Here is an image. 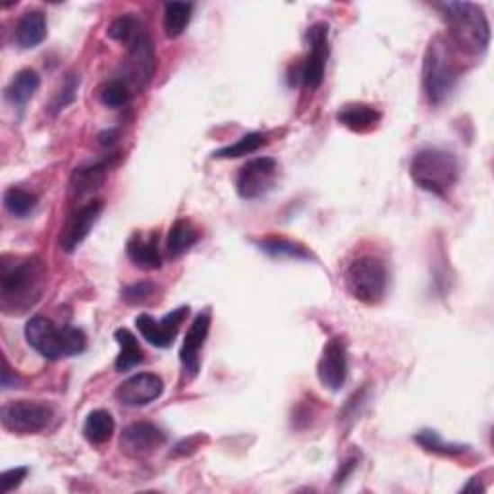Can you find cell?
Here are the masks:
<instances>
[{"mask_svg": "<svg viewBox=\"0 0 494 494\" xmlns=\"http://www.w3.org/2000/svg\"><path fill=\"white\" fill-rule=\"evenodd\" d=\"M155 292H157V286L153 283H138V284L126 286L122 292V298L128 303H143L149 298H153Z\"/></svg>", "mask_w": 494, "mask_h": 494, "instance_id": "33", "label": "cell"}, {"mask_svg": "<svg viewBox=\"0 0 494 494\" xmlns=\"http://www.w3.org/2000/svg\"><path fill=\"white\" fill-rule=\"evenodd\" d=\"M114 429L116 423L111 413L106 409H95L89 413L84 423V436L91 445H104L106 440H111Z\"/></svg>", "mask_w": 494, "mask_h": 494, "instance_id": "24", "label": "cell"}, {"mask_svg": "<svg viewBox=\"0 0 494 494\" xmlns=\"http://www.w3.org/2000/svg\"><path fill=\"white\" fill-rule=\"evenodd\" d=\"M116 139H118V131H116V130H106V131H103L101 136H99V143H101L103 147H111V145H114Z\"/></svg>", "mask_w": 494, "mask_h": 494, "instance_id": "36", "label": "cell"}, {"mask_svg": "<svg viewBox=\"0 0 494 494\" xmlns=\"http://www.w3.org/2000/svg\"><path fill=\"white\" fill-rule=\"evenodd\" d=\"M55 418V411L49 404L31 402V400H18V402L4 404L0 409V421L10 433L16 435H37L45 429Z\"/></svg>", "mask_w": 494, "mask_h": 494, "instance_id": "7", "label": "cell"}, {"mask_svg": "<svg viewBox=\"0 0 494 494\" xmlns=\"http://www.w3.org/2000/svg\"><path fill=\"white\" fill-rule=\"evenodd\" d=\"M77 89H79V76H76V74L66 76L62 85H60V89H58V93L55 95V99H52L50 109L55 111V112L64 111L66 106L72 104L76 101Z\"/></svg>", "mask_w": 494, "mask_h": 494, "instance_id": "32", "label": "cell"}, {"mask_svg": "<svg viewBox=\"0 0 494 494\" xmlns=\"http://www.w3.org/2000/svg\"><path fill=\"white\" fill-rule=\"evenodd\" d=\"M155 70H157L155 45L151 41V37L143 31L138 39H133V41L128 45V60H126L128 79L131 84L143 87L151 82Z\"/></svg>", "mask_w": 494, "mask_h": 494, "instance_id": "14", "label": "cell"}, {"mask_svg": "<svg viewBox=\"0 0 494 494\" xmlns=\"http://www.w3.org/2000/svg\"><path fill=\"white\" fill-rule=\"evenodd\" d=\"M16 45L23 50L37 49L47 39V20L45 14L39 10L25 12V14L16 23Z\"/></svg>", "mask_w": 494, "mask_h": 494, "instance_id": "18", "label": "cell"}, {"mask_svg": "<svg viewBox=\"0 0 494 494\" xmlns=\"http://www.w3.org/2000/svg\"><path fill=\"white\" fill-rule=\"evenodd\" d=\"M114 340L120 346V354L114 362V367L118 373H126L131 371L133 367H138L143 364V350L139 348L138 338L131 335L128 328H118L114 332Z\"/></svg>", "mask_w": 494, "mask_h": 494, "instance_id": "20", "label": "cell"}, {"mask_svg": "<svg viewBox=\"0 0 494 494\" xmlns=\"http://www.w3.org/2000/svg\"><path fill=\"white\" fill-rule=\"evenodd\" d=\"M99 99L109 109H122L131 101V91L124 79H111L99 89Z\"/></svg>", "mask_w": 494, "mask_h": 494, "instance_id": "29", "label": "cell"}, {"mask_svg": "<svg viewBox=\"0 0 494 494\" xmlns=\"http://www.w3.org/2000/svg\"><path fill=\"white\" fill-rule=\"evenodd\" d=\"M45 280L47 266L39 257H28L12 266L3 263V276H0L3 311L10 315L28 311L41 298Z\"/></svg>", "mask_w": 494, "mask_h": 494, "instance_id": "1", "label": "cell"}, {"mask_svg": "<svg viewBox=\"0 0 494 494\" xmlns=\"http://www.w3.org/2000/svg\"><path fill=\"white\" fill-rule=\"evenodd\" d=\"M192 12H193L192 3H168V4H165V16H163L165 35L168 39H176V37L184 35V31L188 30V25L192 22Z\"/></svg>", "mask_w": 494, "mask_h": 494, "instance_id": "25", "label": "cell"}, {"mask_svg": "<svg viewBox=\"0 0 494 494\" xmlns=\"http://www.w3.org/2000/svg\"><path fill=\"white\" fill-rule=\"evenodd\" d=\"M416 443L421 445L425 450L435 452V454H443V456H460V454L467 452V445H456V443H445L443 438L436 431H421L419 435H416Z\"/></svg>", "mask_w": 494, "mask_h": 494, "instance_id": "28", "label": "cell"}, {"mask_svg": "<svg viewBox=\"0 0 494 494\" xmlns=\"http://www.w3.org/2000/svg\"><path fill=\"white\" fill-rule=\"evenodd\" d=\"M337 120L344 128L364 133L381 122V112L375 109V106L365 104V103H350V104H344L337 112Z\"/></svg>", "mask_w": 494, "mask_h": 494, "instance_id": "19", "label": "cell"}, {"mask_svg": "<svg viewBox=\"0 0 494 494\" xmlns=\"http://www.w3.org/2000/svg\"><path fill=\"white\" fill-rule=\"evenodd\" d=\"M25 340L31 348L50 362H57L60 357L79 355L87 346L84 330L76 327L57 328L47 317L35 315L25 325Z\"/></svg>", "mask_w": 494, "mask_h": 494, "instance_id": "4", "label": "cell"}, {"mask_svg": "<svg viewBox=\"0 0 494 494\" xmlns=\"http://www.w3.org/2000/svg\"><path fill=\"white\" fill-rule=\"evenodd\" d=\"M28 473H30L28 467H14V470L4 472L3 475H0V483H3V487H0V492L8 494L10 490L18 489L23 483V479L28 477Z\"/></svg>", "mask_w": 494, "mask_h": 494, "instance_id": "34", "label": "cell"}, {"mask_svg": "<svg viewBox=\"0 0 494 494\" xmlns=\"http://www.w3.org/2000/svg\"><path fill=\"white\" fill-rule=\"evenodd\" d=\"M39 85H41V77H39L35 70H22L8 84L4 97L8 103L22 106L35 95L39 91Z\"/></svg>", "mask_w": 494, "mask_h": 494, "instance_id": "22", "label": "cell"}, {"mask_svg": "<svg viewBox=\"0 0 494 494\" xmlns=\"http://www.w3.org/2000/svg\"><path fill=\"white\" fill-rule=\"evenodd\" d=\"M276 160L271 157H259L246 163L238 172L236 190L238 195L253 202V199L265 197L274 188L276 182Z\"/></svg>", "mask_w": 494, "mask_h": 494, "instance_id": "8", "label": "cell"}, {"mask_svg": "<svg viewBox=\"0 0 494 494\" xmlns=\"http://www.w3.org/2000/svg\"><path fill=\"white\" fill-rule=\"evenodd\" d=\"M209 328H211L209 313H199L193 319L188 332H185V338L180 350V364L184 369V375L188 381H193L199 375V369H202V350L207 342Z\"/></svg>", "mask_w": 494, "mask_h": 494, "instance_id": "12", "label": "cell"}, {"mask_svg": "<svg viewBox=\"0 0 494 494\" xmlns=\"http://www.w3.org/2000/svg\"><path fill=\"white\" fill-rule=\"evenodd\" d=\"M20 384V379L16 375H12V369L8 367V362L4 359V371H3V386L8 391V389H18Z\"/></svg>", "mask_w": 494, "mask_h": 494, "instance_id": "35", "label": "cell"}, {"mask_svg": "<svg viewBox=\"0 0 494 494\" xmlns=\"http://www.w3.org/2000/svg\"><path fill=\"white\" fill-rule=\"evenodd\" d=\"M307 41H310V55L305 57L300 77L307 89H319L325 79L327 58H328V25L319 22L311 25L307 31Z\"/></svg>", "mask_w": 494, "mask_h": 494, "instance_id": "9", "label": "cell"}, {"mask_svg": "<svg viewBox=\"0 0 494 494\" xmlns=\"http://www.w3.org/2000/svg\"><path fill=\"white\" fill-rule=\"evenodd\" d=\"M409 175L421 190L446 197L460 180V160L450 151L423 149L413 157Z\"/></svg>", "mask_w": 494, "mask_h": 494, "instance_id": "5", "label": "cell"}, {"mask_svg": "<svg viewBox=\"0 0 494 494\" xmlns=\"http://www.w3.org/2000/svg\"><path fill=\"white\" fill-rule=\"evenodd\" d=\"M265 143H266V138L263 136V133L253 131V133L244 136L238 143L229 145V147H224V149L217 151L215 158H238L244 155H251V153L259 151Z\"/></svg>", "mask_w": 494, "mask_h": 494, "instance_id": "30", "label": "cell"}, {"mask_svg": "<svg viewBox=\"0 0 494 494\" xmlns=\"http://www.w3.org/2000/svg\"><path fill=\"white\" fill-rule=\"evenodd\" d=\"M4 207L12 217L25 219L35 211L37 197L31 192L23 190V188H16L14 185V188H8L4 192Z\"/></svg>", "mask_w": 494, "mask_h": 494, "instance_id": "27", "label": "cell"}, {"mask_svg": "<svg viewBox=\"0 0 494 494\" xmlns=\"http://www.w3.org/2000/svg\"><path fill=\"white\" fill-rule=\"evenodd\" d=\"M199 242V232L193 229V224L190 220H176L172 224V229L168 232L166 239V253L170 259H178L182 257L185 251H190L195 244Z\"/></svg>", "mask_w": 494, "mask_h": 494, "instance_id": "21", "label": "cell"}, {"mask_svg": "<svg viewBox=\"0 0 494 494\" xmlns=\"http://www.w3.org/2000/svg\"><path fill=\"white\" fill-rule=\"evenodd\" d=\"M166 443L165 433L158 429L157 425L138 421L126 427L122 438H120V446L131 458H141L147 454H153Z\"/></svg>", "mask_w": 494, "mask_h": 494, "instance_id": "15", "label": "cell"}, {"mask_svg": "<svg viewBox=\"0 0 494 494\" xmlns=\"http://www.w3.org/2000/svg\"><path fill=\"white\" fill-rule=\"evenodd\" d=\"M109 168H111L109 160H103V163L91 165V166L77 168L74 172V178H72V193L79 197L84 193H89L91 190H97L99 185L104 182V176H106V172H109Z\"/></svg>", "mask_w": 494, "mask_h": 494, "instance_id": "26", "label": "cell"}, {"mask_svg": "<svg viewBox=\"0 0 494 494\" xmlns=\"http://www.w3.org/2000/svg\"><path fill=\"white\" fill-rule=\"evenodd\" d=\"M317 375L320 384L330 392H338L344 389L346 379H348V354H346L342 338H330L325 344L317 365Z\"/></svg>", "mask_w": 494, "mask_h": 494, "instance_id": "11", "label": "cell"}, {"mask_svg": "<svg viewBox=\"0 0 494 494\" xmlns=\"http://www.w3.org/2000/svg\"><path fill=\"white\" fill-rule=\"evenodd\" d=\"M389 269L382 259L365 256L355 259L344 274V283L352 296L365 305H377L389 290Z\"/></svg>", "mask_w": 494, "mask_h": 494, "instance_id": "6", "label": "cell"}, {"mask_svg": "<svg viewBox=\"0 0 494 494\" xmlns=\"http://www.w3.org/2000/svg\"><path fill=\"white\" fill-rule=\"evenodd\" d=\"M436 10L450 28V41L470 55H483L490 43V25L485 12L472 3H445Z\"/></svg>", "mask_w": 494, "mask_h": 494, "instance_id": "3", "label": "cell"}, {"mask_svg": "<svg viewBox=\"0 0 494 494\" xmlns=\"http://www.w3.org/2000/svg\"><path fill=\"white\" fill-rule=\"evenodd\" d=\"M145 30L141 28V23L138 22V18H133V14H126L116 18L111 28H109V37L114 39L118 43L130 45L133 39H138Z\"/></svg>", "mask_w": 494, "mask_h": 494, "instance_id": "31", "label": "cell"}, {"mask_svg": "<svg viewBox=\"0 0 494 494\" xmlns=\"http://www.w3.org/2000/svg\"><path fill=\"white\" fill-rule=\"evenodd\" d=\"M163 392L165 384L160 377L153 375V373H139V375H133L120 384L114 392V398L122 406L139 408L155 402V400L163 396Z\"/></svg>", "mask_w": 494, "mask_h": 494, "instance_id": "13", "label": "cell"}, {"mask_svg": "<svg viewBox=\"0 0 494 494\" xmlns=\"http://www.w3.org/2000/svg\"><path fill=\"white\" fill-rule=\"evenodd\" d=\"M256 244L263 253H266V256L273 259H298V261L311 259L310 251L296 242H290L286 238L271 236V238L259 239Z\"/></svg>", "mask_w": 494, "mask_h": 494, "instance_id": "23", "label": "cell"}, {"mask_svg": "<svg viewBox=\"0 0 494 494\" xmlns=\"http://www.w3.org/2000/svg\"><path fill=\"white\" fill-rule=\"evenodd\" d=\"M126 249L133 266H138L141 271H155V269H160V265H163L157 236L145 238L141 234H133L128 239Z\"/></svg>", "mask_w": 494, "mask_h": 494, "instance_id": "17", "label": "cell"}, {"mask_svg": "<svg viewBox=\"0 0 494 494\" xmlns=\"http://www.w3.org/2000/svg\"><path fill=\"white\" fill-rule=\"evenodd\" d=\"M460 77V64L454 55L452 41L443 35L431 39L423 58V89L431 104L448 99Z\"/></svg>", "mask_w": 494, "mask_h": 494, "instance_id": "2", "label": "cell"}, {"mask_svg": "<svg viewBox=\"0 0 494 494\" xmlns=\"http://www.w3.org/2000/svg\"><path fill=\"white\" fill-rule=\"evenodd\" d=\"M103 209H104L103 202H91L76 212L72 220L68 222V229H66L64 238H62L64 251L72 253L85 242V238L91 234L93 226L97 224Z\"/></svg>", "mask_w": 494, "mask_h": 494, "instance_id": "16", "label": "cell"}, {"mask_svg": "<svg viewBox=\"0 0 494 494\" xmlns=\"http://www.w3.org/2000/svg\"><path fill=\"white\" fill-rule=\"evenodd\" d=\"M188 315H190L188 305L178 307V310L168 313L160 320H155L151 315L141 313L136 319V327L139 330V335L143 337V340L155 346V348H170V346L175 344L180 327Z\"/></svg>", "mask_w": 494, "mask_h": 494, "instance_id": "10", "label": "cell"}]
</instances>
